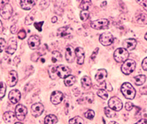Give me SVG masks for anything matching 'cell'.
Instances as JSON below:
<instances>
[{
  "instance_id": "6da1fadb",
  "label": "cell",
  "mask_w": 147,
  "mask_h": 124,
  "mask_svg": "<svg viewBox=\"0 0 147 124\" xmlns=\"http://www.w3.org/2000/svg\"><path fill=\"white\" fill-rule=\"evenodd\" d=\"M121 90L123 96L128 99H133L136 97V90L129 82H124L121 87Z\"/></svg>"
},
{
  "instance_id": "7a4b0ae2",
  "label": "cell",
  "mask_w": 147,
  "mask_h": 124,
  "mask_svg": "<svg viewBox=\"0 0 147 124\" xmlns=\"http://www.w3.org/2000/svg\"><path fill=\"white\" fill-rule=\"evenodd\" d=\"M129 51L124 49V48H118L116 51H114L113 53V58L115 59V61H117L118 63H121V62H124L128 59L129 58Z\"/></svg>"
},
{
  "instance_id": "3957f363",
  "label": "cell",
  "mask_w": 147,
  "mask_h": 124,
  "mask_svg": "<svg viewBox=\"0 0 147 124\" xmlns=\"http://www.w3.org/2000/svg\"><path fill=\"white\" fill-rule=\"evenodd\" d=\"M135 68H136V62L132 59H127L123 63V65L121 66L122 73L126 75H130L131 73H133Z\"/></svg>"
},
{
  "instance_id": "277c9868",
  "label": "cell",
  "mask_w": 147,
  "mask_h": 124,
  "mask_svg": "<svg viewBox=\"0 0 147 124\" xmlns=\"http://www.w3.org/2000/svg\"><path fill=\"white\" fill-rule=\"evenodd\" d=\"M90 26L92 28L94 29H106L108 28L109 26V20L107 19H100V20H94L90 23Z\"/></svg>"
},
{
  "instance_id": "5b68a950",
  "label": "cell",
  "mask_w": 147,
  "mask_h": 124,
  "mask_svg": "<svg viewBox=\"0 0 147 124\" xmlns=\"http://www.w3.org/2000/svg\"><path fill=\"white\" fill-rule=\"evenodd\" d=\"M122 102L120 98H116V97H113L109 99L108 102V107H110L111 109L114 110L115 112L121 111L122 109Z\"/></svg>"
},
{
  "instance_id": "8992f818",
  "label": "cell",
  "mask_w": 147,
  "mask_h": 124,
  "mask_svg": "<svg viewBox=\"0 0 147 124\" xmlns=\"http://www.w3.org/2000/svg\"><path fill=\"white\" fill-rule=\"evenodd\" d=\"M28 113V109L25 106L23 105H17L16 108H15V117L19 120V121H23Z\"/></svg>"
},
{
  "instance_id": "52a82bcc",
  "label": "cell",
  "mask_w": 147,
  "mask_h": 124,
  "mask_svg": "<svg viewBox=\"0 0 147 124\" xmlns=\"http://www.w3.org/2000/svg\"><path fill=\"white\" fill-rule=\"evenodd\" d=\"M113 36L111 33H103L99 36V42L104 46H109L113 42Z\"/></svg>"
},
{
  "instance_id": "ba28073f",
  "label": "cell",
  "mask_w": 147,
  "mask_h": 124,
  "mask_svg": "<svg viewBox=\"0 0 147 124\" xmlns=\"http://www.w3.org/2000/svg\"><path fill=\"white\" fill-rule=\"evenodd\" d=\"M0 15H1L4 19L8 20L11 18V16L13 15V7L10 5V3H6L3 8L0 10Z\"/></svg>"
},
{
  "instance_id": "9c48e42d",
  "label": "cell",
  "mask_w": 147,
  "mask_h": 124,
  "mask_svg": "<svg viewBox=\"0 0 147 124\" xmlns=\"http://www.w3.org/2000/svg\"><path fill=\"white\" fill-rule=\"evenodd\" d=\"M94 101V94L92 92H88L84 93L81 96V98L78 99V103L81 105H84V104H91Z\"/></svg>"
},
{
  "instance_id": "30bf717a",
  "label": "cell",
  "mask_w": 147,
  "mask_h": 124,
  "mask_svg": "<svg viewBox=\"0 0 147 124\" xmlns=\"http://www.w3.org/2000/svg\"><path fill=\"white\" fill-rule=\"evenodd\" d=\"M63 98H64V95L61 91L59 90H55L51 93V102L53 105H59L62 102Z\"/></svg>"
},
{
  "instance_id": "8fae6325",
  "label": "cell",
  "mask_w": 147,
  "mask_h": 124,
  "mask_svg": "<svg viewBox=\"0 0 147 124\" xmlns=\"http://www.w3.org/2000/svg\"><path fill=\"white\" fill-rule=\"evenodd\" d=\"M45 106L41 104V103H36L32 106H31V113L34 117H38L42 113H44Z\"/></svg>"
},
{
  "instance_id": "7c38bea8",
  "label": "cell",
  "mask_w": 147,
  "mask_h": 124,
  "mask_svg": "<svg viewBox=\"0 0 147 124\" xmlns=\"http://www.w3.org/2000/svg\"><path fill=\"white\" fill-rule=\"evenodd\" d=\"M70 68L64 65H60L57 67V75L59 78H66L67 75H70Z\"/></svg>"
},
{
  "instance_id": "4fadbf2b",
  "label": "cell",
  "mask_w": 147,
  "mask_h": 124,
  "mask_svg": "<svg viewBox=\"0 0 147 124\" xmlns=\"http://www.w3.org/2000/svg\"><path fill=\"white\" fill-rule=\"evenodd\" d=\"M20 97H22V94H20V92L18 90H11L8 95V98L12 104H17V103H19V101L20 100Z\"/></svg>"
},
{
  "instance_id": "5bb4252c",
  "label": "cell",
  "mask_w": 147,
  "mask_h": 124,
  "mask_svg": "<svg viewBox=\"0 0 147 124\" xmlns=\"http://www.w3.org/2000/svg\"><path fill=\"white\" fill-rule=\"evenodd\" d=\"M136 44H138V42H136V40L134 39V38H129V39H126L123 41L122 43V45H123V48L126 49L128 51H132L136 48Z\"/></svg>"
},
{
  "instance_id": "9a60e30c",
  "label": "cell",
  "mask_w": 147,
  "mask_h": 124,
  "mask_svg": "<svg viewBox=\"0 0 147 124\" xmlns=\"http://www.w3.org/2000/svg\"><path fill=\"white\" fill-rule=\"evenodd\" d=\"M16 49H17V41L14 38H10L8 45L5 48V51L7 53V54L12 55L15 53Z\"/></svg>"
},
{
  "instance_id": "2e32d148",
  "label": "cell",
  "mask_w": 147,
  "mask_h": 124,
  "mask_svg": "<svg viewBox=\"0 0 147 124\" xmlns=\"http://www.w3.org/2000/svg\"><path fill=\"white\" fill-rule=\"evenodd\" d=\"M107 77V72L106 69H99L95 75V80L98 84H101L106 81Z\"/></svg>"
},
{
  "instance_id": "e0dca14e",
  "label": "cell",
  "mask_w": 147,
  "mask_h": 124,
  "mask_svg": "<svg viewBox=\"0 0 147 124\" xmlns=\"http://www.w3.org/2000/svg\"><path fill=\"white\" fill-rule=\"evenodd\" d=\"M28 44L30 49L36 50L40 46V38L37 36H31L28 40Z\"/></svg>"
},
{
  "instance_id": "ac0fdd59",
  "label": "cell",
  "mask_w": 147,
  "mask_h": 124,
  "mask_svg": "<svg viewBox=\"0 0 147 124\" xmlns=\"http://www.w3.org/2000/svg\"><path fill=\"white\" fill-rule=\"evenodd\" d=\"M76 57V51L71 45H67L66 47V59L68 63H72Z\"/></svg>"
},
{
  "instance_id": "d6986e66",
  "label": "cell",
  "mask_w": 147,
  "mask_h": 124,
  "mask_svg": "<svg viewBox=\"0 0 147 124\" xmlns=\"http://www.w3.org/2000/svg\"><path fill=\"white\" fill-rule=\"evenodd\" d=\"M76 57L77 59V63L78 65H82L84 63V59H85V56H84V51L82 47H77L76 50Z\"/></svg>"
},
{
  "instance_id": "ffe728a7",
  "label": "cell",
  "mask_w": 147,
  "mask_h": 124,
  "mask_svg": "<svg viewBox=\"0 0 147 124\" xmlns=\"http://www.w3.org/2000/svg\"><path fill=\"white\" fill-rule=\"evenodd\" d=\"M18 82V74L17 72L14 70H12L9 73V76H8V84L10 87H13L16 85V84Z\"/></svg>"
},
{
  "instance_id": "44dd1931",
  "label": "cell",
  "mask_w": 147,
  "mask_h": 124,
  "mask_svg": "<svg viewBox=\"0 0 147 124\" xmlns=\"http://www.w3.org/2000/svg\"><path fill=\"white\" fill-rule=\"evenodd\" d=\"M72 32H73V29L70 27L68 26L62 27L58 29V36L60 37H68L72 34Z\"/></svg>"
},
{
  "instance_id": "7402d4cb",
  "label": "cell",
  "mask_w": 147,
  "mask_h": 124,
  "mask_svg": "<svg viewBox=\"0 0 147 124\" xmlns=\"http://www.w3.org/2000/svg\"><path fill=\"white\" fill-rule=\"evenodd\" d=\"M136 22L140 25L147 24V14L144 13H139L136 15Z\"/></svg>"
},
{
  "instance_id": "603a6c76",
  "label": "cell",
  "mask_w": 147,
  "mask_h": 124,
  "mask_svg": "<svg viewBox=\"0 0 147 124\" xmlns=\"http://www.w3.org/2000/svg\"><path fill=\"white\" fill-rule=\"evenodd\" d=\"M35 3V1H31V0H22V1L20 2V5L24 10H31Z\"/></svg>"
},
{
  "instance_id": "cb8c5ba5",
  "label": "cell",
  "mask_w": 147,
  "mask_h": 124,
  "mask_svg": "<svg viewBox=\"0 0 147 124\" xmlns=\"http://www.w3.org/2000/svg\"><path fill=\"white\" fill-rule=\"evenodd\" d=\"M81 82H82V87L88 90L90 89L91 87V80L89 76H83L81 80Z\"/></svg>"
},
{
  "instance_id": "d4e9b609",
  "label": "cell",
  "mask_w": 147,
  "mask_h": 124,
  "mask_svg": "<svg viewBox=\"0 0 147 124\" xmlns=\"http://www.w3.org/2000/svg\"><path fill=\"white\" fill-rule=\"evenodd\" d=\"M4 121L6 122V123H10V122H12L14 121L15 119V115L13 113V112H6L4 113Z\"/></svg>"
},
{
  "instance_id": "484cf974",
  "label": "cell",
  "mask_w": 147,
  "mask_h": 124,
  "mask_svg": "<svg viewBox=\"0 0 147 124\" xmlns=\"http://www.w3.org/2000/svg\"><path fill=\"white\" fill-rule=\"evenodd\" d=\"M76 82V76L69 75H67V76L65 78V80H64V84H65V85H66V86L70 87V86H72L74 84H75Z\"/></svg>"
},
{
  "instance_id": "4316f807",
  "label": "cell",
  "mask_w": 147,
  "mask_h": 124,
  "mask_svg": "<svg viewBox=\"0 0 147 124\" xmlns=\"http://www.w3.org/2000/svg\"><path fill=\"white\" fill-rule=\"evenodd\" d=\"M58 122V118L53 115H49L45 119V124H56Z\"/></svg>"
},
{
  "instance_id": "83f0119b",
  "label": "cell",
  "mask_w": 147,
  "mask_h": 124,
  "mask_svg": "<svg viewBox=\"0 0 147 124\" xmlns=\"http://www.w3.org/2000/svg\"><path fill=\"white\" fill-rule=\"evenodd\" d=\"M36 10H33L32 12H31L25 19V24L26 25H30L31 23H32L34 22L35 20V16H36Z\"/></svg>"
},
{
  "instance_id": "f1b7e54d",
  "label": "cell",
  "mask_w": 147,
  "mask_h": 124,
  "mask_svg": "<svg viewBox=\"0 0 147 124\" xmlns=\"http://www.w3.org/2000/svg\"><path fill=\"white\" fill-rule=\"evenodd\" d=\"M48 73L50 75V78L54 80L58 77L57 75V67H50L48 69Z\"/></svg>"
},
{
  "instance_id": "f546056e",
  "label": "cell",
  "mask_w": 147,
  "mask_h": 124,
  "mask_svg": "<svg viewBox=\"0 0 147 124\" xmlns=\"http://www.w3.org/2000/svg\"><path fill=\"white\" fill-rule=\"evenodd\" d=\"M145 80H146V77L144 75H140L134 77V81H135L136 84L138 86H140V85L144 84V82H145Z\"/></svg>"
},
{
  "instance_id": "4dcf8cb0",
  "label": "cell",
  "mask_w": 147,
  "mask_h": 124,
  "mask_svg": "<svg viewBox=\"0 0 147 124\" xmlns=\"http://www.w3.org/2000/svg\"><path fill=\"white\" fill-rule=\"evenodd\" d=\"M105 113L108 118H114L116 116V112L114 110L111 109L110 107H106L105 108Z\"/></svg>"
},
{
  "instance_id": "1f68e13d",
  "label": "cell",
  "mask_w": 147,
  "mask_h": 124,
  "mask_svg": "<svg viewBox=\"0 0 147 124\" xmlns=\"http://www.w3.org/2000/svg\"><path fill=\"white\" fill-rule=\"evenodd\" d=\"M61 59H62V56H61L60 53H59V51H53V53H52L51 61L53 62V63H56V62H58Z\"/></svg>"
},
{
  "instance_id": "d6a6232c",
  "label": "cell",
  "mask_w": 147,
  "mask_h": 124,
  "mask_svg": "<svg viewBox=\"0 0 147 124\" xmlns=\"http://www.w3.org/2000/svg\"><path fill=\"white\" fill-rule=\"evenodd\" d=\"M6 91V85L4 82H0V99L3 98L5 95Z\"/></svg>"
},
{
  "instance_id": "836d02e7",
  "label": "cell",
  "mask_w": 147,
  "mask_h": 124,
  "mask_svg": "<svg viewBox=\"0 0 147 124\" xmlns=\"http://www.w3.org/2000/svg\"><path fill=\"white\" fill-rule=\"evenodd\" d=\"M83 122L84 121H83V120L80 116H76L69 121L70 124H83Z\"/></svg>"
},
{
  "instance_id": "e575fe53",
  "label": "cell",
  "mask_w": 147,
  "mask_h": 124,
  "mask_svg": "<svg viewBox=\"0 0 147 124\" xmlns=\"http://www.w3.org/2000/svg\"><path fill=\"white\" fill-rule=\"evenodd\" d=\"M90 3H91L90 1H82L80 7L82 9V11H88V9L90 8Z\"/></svg>"
},
{
  "instance_id": "d590c367",
  "label": "cell",
  "mask_w": 147,
  "mask_h": 124,
  "mask_svg": "<svg viewBox=\"0 0 147 124\" xmlns=\"http://www.w3.org/2000/svg\"><path fill=\"white\" fill-rule=\"evenodd\" d=\"M84 116L89 120H92L94 118V116H95V113H94V111H92L91 109H89L84 113Z\"/></svg>"
},
{
  "instance_id": "8d00e7d4",
  "label": "cell",
  "mask_w": 147,
  "mask_h": 124,
  "mask_svg": "<svg viewBox=\"0 0 147 124\" xmlns=\"http://www.w3.org/2000/svg\"><path fill=\"white\" fill-rule=\"evenodd\" d=\"M98 97H100L103 99H107L108 98V94L105 90H98Z\"/></svg>"
},
{
  "instance_id": "74e56055",
  "label": "cell",
  "mask_w": 147,
  "mask_h": 124,
  "mask_svg": "<svg viewBox=\"0 0 147 124\" xmlns=\"http://www.w3.org/2000/svg\"><path fill=\"white\" fill-rule=\"evenodd\" d=\"M90 17V13L88 11H82L80 13V18L82 20H85L87 19H89Z\"/></svg>"
},
{
  "instance_id": "f35d334b",
  "label": "cell",
  "mask_w": 147,
  "mask_h": 124,
  "mask_svg": "<svg viewBox=\"0 0 147 124\" xmlns=\"http://www.w3.org/2000/svg\"><path fill=\"white\" fill-rule=\"evenodd\" d=\"M42 55H43V54H42V53H40V51H38V53H35L32 54V56H31V59L36 62V61H37L39 59V58Z\"/></svg>"
},
{
  "instance_id": "ab89813d",
  "label": "cell",
  "mask_w": 147,
  "mask_h": 124,
  "mask_svg": "<svg viewBox=\"0 0 147 124\" xmlns=\"http://www.w3.org/2000/svg\"><path fill=\"white\" fill-rule=\"evenodd\" d=\"M27 36V33L24 29H20V32L18 33V38L19 39H24Z\"/></svg>"
},
{
  "instance_id": "60d3db41",
  "label": "cell",
  "mask_w": 147,
  "mask_h": 124,
  "mask_svg": "<svg viewBox=\"0 0 147 124\" xmlns=\"http://www.w3.org/2000/svg\"><path fill=\"white\" fill-rule=\"evenodd\" d=\"M5 44H6V43H5V39L0 38V53H2V51H3L4 48L5 47Z\"/></svg>"
},
{
  "instance_id": "b9f144b4",
  "label": "cell",
  "mask_w": 147,
  "mask_h": 124,
  "mask_svg": "<svg viewBox=\"0 0 147 124\" xmlns=\"http://www.w3.org/2000/svg\"><path fill=\"white\" fill-rule=\"evenodd\" d=\"M134 107V105L132 104L131 102H127L126 103V105H125V108L127 111H131Z\"/></svg>"
},
{
  "instance_id": "7bdbcfd3",
  "label": "cell",
  "mask_w": 147,
  "mask_h": 124,
  "mask_svg": "<svg viewBox=\"0 0 147 124\" xmlns=\"http://www.w3.org/2000/svg\"><path fill=\"white\" fill-rule=\"evenodd\" d=\"M44 24V22H36L35 23V28L38 30V31H42V25Z\"/></svg>"
},
{
  "instance_id": "ee69618b",
  "label": "cell",
  "mask_w": 147,
  "mask_h": 124,
  "mask_svg": "<svg viewBox=\"0 0 147 124\" xmlns=\"http://www.w3.org/2000/svg\"><path fill=\"white\" fill-rule=\"evenodd\" d=\"M138 3L140 4L144 7V9L147 12V0H145V1H138Z\"/></svg>"
},
{
  "instance_id": "f6af8a7d",
  "label": "cell",
  "mask_w": 147,
  "mask_h": 124,
  "mask_svg": "<svg viewBox=\"0 0 147 124\" xmlns=\"http://www.w3.org/2000/svg\"><path fill=\"white\" fill-rule=\"evenodd\" d=\"M98 53V48H96V50L93 51V53H92V55H91V57H90V59H91V60H94V59H96Z\"/></svg>"
},
{
  "instance_id": "bcb514c9",
  "label": "cell",
  "mask_w": 147,
  "mask_h": 124,
  "mask_svg": "<svg viewBox=\"0 0 147 124\" xmlns=\"http://www.w3.org/2000/svg\"><path fill=\"white\" fill-rule=\"evenodd\" d=\"M142 67H143L144 70L147 71V58L144 59V60L142 62Z\"/></svg>"
},
{
  "instance_id": "7dc6e473",
  "label": "cell",
  "mask_w": 147,
  "mask_h": 124,
  "mask_svg": "<svg viewBox=\"0 0 147 124\" xmlns=\"http://www.w3.org/2000/svg\"><path fill=\"white\" fill-rule=\"evenodd\" d=\"M17 29H18V26L16 25V24H14V25H13L12 27H11V32L13 33V34H17Z\"/></svg>"
},
{
  "instance_id": "c3c4849f",
  "label": "cell",
  "mask_w": 147,
  "mask_h": 124,
  "mask_svg": "<svg viewBox=\"0 0 147 124\" xmlns=\"http://www.w3.org/2000/svg\"><path fill=\"white\" fill-rule=\"evenodd\" d=\"M140 92L143 95H147V87H144V88L140 89Z\"/></svg>"
},
{
  "instance_id": "681fc988",
  "label": "cell",
  "mask_w": 147,
  "mask_h": 124,
  "mask_svg": "<svg viewBox=\"0 0 147 124\" xmlns=\"http://www.w3.org/2000/svg\"><path fill=\"white\" fill-rule=\"evenodd\" d=\"M135 124H147V120H145V119H142V120L138 121V122L135 123Z\"/></svg>"
},
{
  "instance_id": "f907efd6",
  "label": "cell",
  "mask_w": 147,
  "mask_h": 124,
  "mask_svg": "<svg viewBox=\"0 0 147 124\" xmlns=\"http://www.w3.org/2000/svg\"><path fill=\"white\" fill-rule=\"evenodd\" d=\"M7 3V1H4V0H0V10L3 8V6Z\"/></svg>"
},
{
  "instance_id": "816d5d0a",
  "label": "cell",
  "mask_w": 147,
  "mask_h": 124,
  "mask_svg": "<svg viewBox=\"0 0 147 124\" xmlns=\"http://www.w3.org/2000/svg\"><path fill=\"white\" fill-rule=\"evenodd\" d=\"M19 63H20V57H16L14 59V64L15 65H18Z\"/></svg>"
},
{
  "instance_id": "f5cc1de1",
  "label": "cell",
  "mask_w": 147,
  "mask_h": 124,
  "mask_svg": "<svg viewBox=\"0 0 147 124\" xmlns=\"http://www.w3.org/2000/svg\"><path fill=\"white\" fill-rule=\"evenodd\" d=\"M3 33V24H2V22L0 20V34Z\"/></svg>"
},
{
  "instance_id": "db71d44e",
  "label": "cell",
  "mask_w": 147,
  "mask_h": 124,
  "mask_svg": "<svg viewBox=\"0 0 147 124\" xmlns=\"http://www.w3.org/2000/svg\"><path fill=\"white\" fill-rule=\"evenodd\" d=\"M57 20H58V18H57L56 16L52 17V19H51V22H53V23H55V22H57Z\"/></svg>"
},
{
  "instance_id": "11a10c76",
  "label": "cell",
  "mask_w": 147,
  "mask_h": 124,
  "mask_svg": "<svg viewBox=\"0 0 147 124\" xmlns=\"http://www.w3.org/2000/svg\"><path fill=\"white\" fill-rule=\"evenodd\" d=\"M107 90H108L109 91H111V90H112V86H111V84H107Z\"/></svg>"
},
{
  "instance_id": "9f6ffc18",
  "label": "cell",
  "mask_w": 147,
  "mask_h": 124,
  "mask_svg": "<svg viewBox=\"0 0 147 124\" xmlns=\"http://www.w3.org/2000/svg\"><path fill=\"white\" fill-rule=\"evenodd\" d=\"M109 124H118L116 121H111V122H109Z\"/></svg>"
},
{
  "instance_id": "6f0895ef",
  "label": "cell",
  "mask_w": 147,
  "mask_h": 124,
  "mask_svg": "<svg viewBox=\"0 0 147 124\" xmlns=\"http://www.w3.org/2000/svg\"><path fill=\"white\" fill-rule=\"evenodd\" d=\"M144 38H145V40L147 41V32H146V34L144 35Z\"/></svg>"
},
{
  "instance_id": "680465c9",
  "label": "cell",
  "mask_w": 147,
  "mask_h": 124,
  "mask_svg": "<svg viewBox=\"0 0 147 124\" xmlns=\"http://www.w3.org/2000/svg\"><path fill=\"white\" fill-rule=\"evenodd\" d=\"M15 124H22V122H17V123H15Z\"/></svg>"
}]
</instances>
